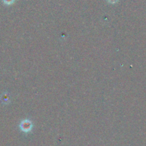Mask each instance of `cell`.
<instances>
[{
	"instance_id": "cell-1",
	"label": "cell",
	"mask_w": 146,
	"mask_h": 146,
	"mask_svg": "<svg viewBox=\"0 0 146 146\" xmlns=\"http://www.w3.org/2000/svg\"><path fill=\"white\" fill-rule=\"evenodd\" d=\"M19 127L21 131H23L24 133H29L32 129L33 125L31 121H29L28 119H25L21 121Z\"/></svg>"
},
{
	"instance_id": "cell-2",
	"label": "cell",
	"mask_w": 146,
	"mask_h": 146,
	"mask_svg": "<svg viewBox=\"0 0 146 146\" xmlns=\"http://www.w3.org/2000/svg\"><path fill=\"white\" fill-rule=\"evenodd\" d=\"M4 4H7V5H10V4H13L14 2V0H3Z\"/></svg>"
},
{
	"instance_id": "cell-3",
	"label": "cell",
	"mask_w": 146,
	"mask_h": 146,
	"mask_svg": "<svg viewBox=\"0 0 146 146\" xmlns=\"http://www.w3.org/2000/svg\"><path fill=\"white\" fill-rule=\"evenodd\" d=\"M108 2L111 3V4H114V3L117 2V1H118V0H108Z\"/></svg>"
}]
</instances>
